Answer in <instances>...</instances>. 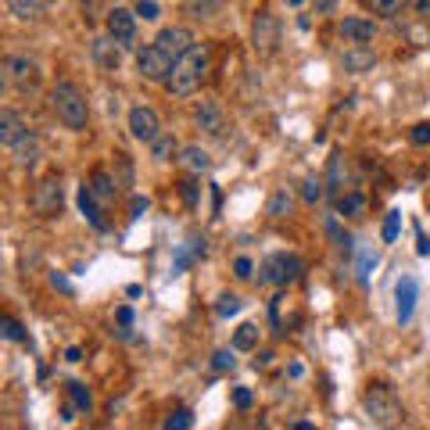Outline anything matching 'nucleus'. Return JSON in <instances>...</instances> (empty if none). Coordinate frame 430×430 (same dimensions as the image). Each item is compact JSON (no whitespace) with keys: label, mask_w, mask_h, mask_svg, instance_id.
<instances>
[{"label":"nucleus","mask_w":430,"mask_h":430,"mask_svg":"<svg viewBox=\"0 0 430 430\" xmlns=\"http://www.w3.org/2000/svg\"><path fill=\"white\" fill-rule=\"evenodd\" d=\"M4 72H8V83H15V86H33L36 79H40V72H36V65L29 57H22V54H11V57H4Z\"/></svg>","instance_id":"9b49d317"},{"label":"nucleus","mask_w":430,"mask_h":430,"mask_svg":"<svg viewBox=\"0 0 430 430\" xmlns=\"http://www.w3.org/2000/svg\"><path fill=\"white\" fill-rule=\"evenodd\" d=\"M115 43H118L115 36H97L94 40V61L104 72H118V65H122V54H118Z\"/></svg>","instance_id":"4468645a"},{"label":"nucleus","mask_w":430,"mask_h":430,"mask_svg":"<svg viewBox=\"0 0 430 430\" xmlns=\"http://www.w3.org/2000/svg\"><path fill=\"white\" fill-rule=\"evenodd\" d=\"M215 8H219V0H190L187 15L190 18H208V11H215Z\"/></svg>","instance_id":"f704fd0d"},{"label":"nucleus","mask_w":430,"mask_h":430,"mask_svg":"<svg viewBox=\"0 0 430 430\" xmlns=\"http://www.w3.org/2000/svg\"><path fill=\"white\" fill-rule=\"evenodd\" d=\"M233 352H237V348H233ZM233 352H226V348H223V352H215V355H211V366H215L219 373L233 370V362H237V359H233Z\"/></svg>","instance_id":"c9c22d12"},{"label":"nucleus","mask_w":430,"mask_h":430,"mask_svg":"<svg viewBox=\"0 0 430 430\" xmlns=\"http://www.w3.org/2000/svg\"><path fill=\"white\" fill-rule=\"evenodd\" d=\"M11 155H15V162H18L22 169H33V165L40 162V140H36L33 133L18 137V140L11 144Z\"/></svg>","instance_id":"2eb2a0df"},{"label":"nucleus","mask_w":430,"mask_h":430,"mask_svg":"<svg viewBox=\"0 0 430 430\" xmlns=\"http://www.w3.org/2000/svg\"><path fill=\"white\" fill-rule=\"evenodd\" d=\"M97 194L94 190H90V187H79V211L86 215V219H90V226H94V230H108V223L101 219V208H97Z\"/></svg>","instance_id":"6ab92c4d"},{"label":"nucleus","mask_w":430,"mask_h":430,"mask_svg":"<svg viewBox=\"0 0 430 430\" xmlns=\"http://www.w3.org/2000/svg\"><path fill=\"white\" fill-rule=\"evenodd\" d=\"M355 269H359V280L366 284V280H370V272L377 269V251H370V248H366V251L359 255V265H355Z\"/></svg>","instance_id":"2f4dec72"},{"label":"nucleus","mask_w":430,"mask_h":430,"mask_svg":"<svg viewBox=\"0 0 430 430\" xmlns=\"http://www.w3.org/2000/svg\"><path fill=\"white\" fill-rule=\"evenodd\" d=\"M130 133L140 140V144H155L162 137V118L155 108H147V104H137L130 111Z\"/></svg>","instance_id":"0eeeda50"},{"label":"nucleus","mask_w":430,"mask_h":430,"mask_svg":"<svg viewBox=\"0 0 430 430\" xmlns=\"http://www.w3.org/2000/svg\"><path fill=\"white\" fill-rule=\"evenodd\" d=\"M69 394H72V405L79 409V412H90V405H94V398H90V391L83 387V384H69Z\"/></svg>","instance_id":"cd10ccee"},{"label":"nucleus","mask_w":430,"mask_h":430,"mask_svg":"<svg viewBox=\"0 0 430 430\" xmlns=\"http://www.w3.org/2000/svg\"><path fill=\"white\" fill-rule=\"evenodd\" d=\"M179 194H183V201H187V204H197V187H194V179H183V183H179Z\"/></svg>","instance_id":"79ce46f5"},{"label":"nucleus","mask_w":430,"mask_h":430,"mask_svg":"<svg viewBox=\"0 0 430 430\" xmlns=\"http://www.w3.org/2000/svg\"><path fill=\"white\" fill-rule=\"evenodd\" d=\"M108 36H115L118 43H130L137 36V15L126 11V8H115L108 15Z\"/></svg>","instance_id":"f8f14e48"},{"label":"nucleus","mask_w":430,"mask_h":430,"mask_svg":"<svg viewBox=\"0 0 430 430\" xmlns=\"http://www.w3.org/2000/svg\"><path fill=\"white\" fill-rule=\"evenodd\" d=\"M47 8V0H8V11L15 18H40Z\"/></svg>","instance_id":"5701e85b"},{"label":"nucleus","mask_w":430,"mask_h":430,"mask_svg":"<svg viewBox=\"0 0 430 430\" xmlns=\"http://www.w3.org/2000/svg\"><path fill=\"white\" fill-rule=\"evenodd\" d=\"M301 197L309 201V204H316V201L323 197V183H319V179H309V183L301 187Z\"/></svg>","instance_id":"4c0bfd02"},{"label":"nucleus","mask_w":430,"mask_h":430,"mask_svg":"<svg viewBox=\"0 0 430 430\" xmlns=\"http://www.w3.org/2000/svg\"><path fill=\"white\" fill-rule=\"evenodd\" d=\"M362 4L370 8L373 15H398V11L409 4V0H362Z\"/></svg>","instance_id":"bb28decb"},{"label":"nucleus","mask_w":430,"mask_h":430,"mask_svg":"<svg viewBox=\"0 0 430 430\" xmlns=\"http://www.w3.org/2000/svg\"><path fill=\"white\" fill-rule=\"evenodd\" d=\"M194 426V416H190V409H176L169 419H165V430H190Z\"/></svg>","instance_id":"c756f323"},{"label":"nucleus","mask_w":430,"mask_h":430,"mask_svg":"<svg viewBox=\"0 0 430 430\" xmlns=\"http://www.w3.org/2000/svg\"><path fill=\"white\" fill-rule=\"evenodd\" d=\"M362 208H366V197L362 194H341V197H337V215H345V219L359 215Z\"/></svg>","instance_id":"a878e982"},{"label":"nucleus","mask_w":430,"mask_h":430,"mask_svg":"<svg viewBox=\"0 0 430 430\" xmlns=\"http://www.w3.org/2000/svg\"><path fill=\"white\" fill-rule=\"evenodd\" d=\"M155 43L176 61L179 54H187V50L194 47V36H190V29H183V25H165L162 33L155 36Z\"/></svg>","instance_id":"6e6552de"},{"label":"nucleus","mask_w":430,"mask_h":430,"mask_svg":"<svg viewBox=\"0 0 430 430\" xmlns=\"http://www.w3.org/2000/svg\"><path fill=\"white\" fill-rule=\"evenodd\" d=\"M137 15H140L144 22H155V18H158V4H155V0H140V4H137Z\"/></svg>","instance_id":"ea45409f"},{"label":"nucleus","mask_w":430,"mask_h":430,"mask_svg":"<svg viewBox=\"0 0 430 430\" xmlns=\"http://www.w3.org/2000/svg\"><path fill=\"white\" fill-rule=\"evenodd\" d=\"M326 233H330V237H333L337 244H341V248H345V251L352 248V240H348V237L341 233V226H337V219H326Z\"/></svg>","instance_id":"a19ab883"},{"label":"nucleus","mask_w":430,"mask_h":430,"mask_svg":"<svg viewBox=\"0 0 430 430\" xmlns=\"http://www.w3.org/2000/svg\"><path fill=\"white\" fill-rule=\"evenodd\" d=\"M362 405H366V416H370L377 426H394L398 419H402V405H398V398L384 384H373L370 391H366Z\"/></svg>","instance_id":"7ed1b4c3"},{"label":"nucleus","mask_w":430,"mask_h":430,"mask_svg":"<svg viewBox=\"0 0 430 430\" xmlns=\"http://www.w3.org/2000/svg\"><path fill=\"white\" fill-rule=\"evenodd\" d=\"M144 211H147V197H133L130 201V219H140Z\"/></svg>","instance_id":"49530a36"},{"label":"nucleus","mask_w":430,"mask_h":430,"mask_svg":"<svg viewBox=\"0 0 430 430\" xmlns=\"http://www.w3.org/2000/svg\"><path fill=\"white\" fill-rule=\"evenodd\" d=\"M50 284H54V291H61V294H72V284H69V276H61V272H50Z\"/></svg>","instance_id":"c03bdc74"},{"label":"nucleus","mask_w":430,"mask_h":430,"mask_svg":"<svg viewBox=\"0 0 430 430\" xmlns=\"http://www.w3.org/2000/svg\"><path fill=\"white\" fill-rule=\"evenodd\" d=\"M115 187H118V179H111L108 169H97L94 179H90V190H94L101 201H111V197H115Z\"/></svg>","instance_id":"4be33fe9"},{"label":"nucleus","mask_w":430,"mask_h":430,"mask_svg":"<svg viewBox=\"0 0 430 430\" xmlns=\"http://www.w3.org/2000/svg\"><path fill=\"white\" fill-rule=\"evenodd\" d=\"M416 11H419V15H430V0H419V4H416Z\"/></svg>","instance_id":"3c124183"},{"label":"nucleus","mask_w":430,"mask_h":430,"mask_svg":"<svg viewBox=\"0 0 430 430\" xmlns=\"http://www.w3.org/2000/svg\"><path fill=\"white\" fill-rule=\"evenodd\" d=\"M373 65H377V54L366 47V43H355L352 50H345V69H348V72L359 76V72H370Z\"/></svg>","instance_id":"f3484780"},{"label":"nucleus","mask_w":430,"mask_h":430,"mask_svg":"<svg viewBox=\"0 0 430 430\" xmlns=\"http://www.w3.org/2000/svg\"><path fill=\"white\" fill-rule=\"evenodd\" d=\"M208 65H211L208 43H194L187 54H179V57L172 61V72H169V79H165L162 86L169 90L172 97H190V94H197V86L204 83Z\"/></svg>","instance_id":"f257e3e1"},{"label":"nucleus","mask_w":430,"mask_h":430,"mask_svg":"<svg viewBox=\"0 0 430 430\" xmlns=\"http://www.w3.org/2000/svg\"><path fill=\"white\" fill-rule=\"evenodd\" d=\"M333 8H337V0H316V11H323V15L333 11Z\"/></svg>","instance_id":"09e8293b"},{"label":"nucleus","mask_w":430,"mask_h":430,"mask_svg":"<svg viewBox=\"0 0 430 430\" xmlns=\"http://www.w3.org/2000/svg\"><path fill=\"white\" fill-rule=\"evenodd\" d=\"M179 151H183V147H179V144H176V137H169V133H162L155 144H151V155H155L158 162H172V158L179 155Z\"/></svg>","instance_id":"b1692460"},{"label":"nucleus","mask_w":430,"mask_h":430,"mask_svg":"<svg viewBox=\"0 0 430 430\" xmlns=\"http://www.w3.org/2000/svg\"><path fill=\"white\" fill-rule=\"evenodd\" d=\"M65 359H69V362H83V352H79V348H69Z\"/></svg>","instance_id":"8fccbe9b"},{"label":"nucleus","mask_w":430,"mask_h":430,"mask_svg":"<svg viewBox=\"0 0 430 430\" xmlns=\"http://www.w3.org/2000/svg\"><path fill=\"white\" fill-rule=\"evenodd\" d=\"M240 305H244V301H240L237 294H223L219 301H215V312L226 319V316H237V312H240Z\"/></svg>","instance_id":"7c9ffc66"},{"label":"nucleus","mask_w":430,"mask_h":430,"mask_svg":"<svg viewBox=\"0 0 430 430\" xmlns=\"http://www.w3.org/2000/svg\"><path fill=\"white\" fill-rule=\"evenodd\" d=\"M0 333H4L8 341H25V330H22V323H18V319H11V316L0 319Z\"/></svg>","instance_id":"72a5a7b5"},{"label":"nucleus","mask_w":430,"mask_h":430,"mask_svg":"<svg viewBox=\"0 0 430 430\" xmlns=\"http://www.w3.org/2000/svg\"><path fill=\"white\" fill-rule=\"evenodd\" d=\"M341 187H345V158L333 155L330 165H326V194L330 197H341Z\"/></svg>","instance_id":"412c9836"},{"label":"nucleus","mask_w":430,"mask_h":430,"mask_svg":"<svg viewBox=\"0 0 430 430\" xmlns=\"http://www.w3.org/2000/svg\"><path fill=\"white\" fill-rule=\"evenodd\" d=\"M394 301H398V323H409L412 312H416V301H419V284H416V276H402L394 287Z\"/></svg>","instance_id":"1a4fd4ad"},{"label":"nucleus","mask_w":430,"mask_h":430,"mask_svg":"<svg viewBox=\"0 0 430 430\" xmlns=\"http://www.w3.org/2000/svg\"><path fill=\"white\" fill-rule=\"evenodd\" d=\"M287 211H291V194L287 190H276L272 201H269V215H272V219H284Z\"/></svg>","instance_id":"c85d7f7f"},{"label":"nucleus","mask_w":430,"mask_h":430,"mask_svg":"<svg viewBox=\"0 0 430 430\" xmlns=\"http://www.w3.org/2000/svg\"><path fill=\"white\" fill-rule=\"evenodd\" d=\"M287 4H291V8H298V4H305V0H287Z\"/></svg>","instance_id":"603ef678"},{"label":"nucleus","mask_w":430,"mask_h":430,"mask_svg":"<svg viewBox=\"0 0 430 430\" xmlns=\"http://www.w3.org/2000/svg\"><path fill=\"white\" fill-rule=\"evenodd\" d=\"M251 47L258 57H272L276 47H280V25L269 11H258L255 22H251Z\"/></svg>","instance_id":"20e7f679"},{"label":"nucleus","mask_w":430,"mask_h":430,"mask_svg":"<svg viewBox=\"0 0 430 430\" xmlns=\"http://www.w3.org/2000/svg\"><path fill=\"white\" fill-rule=\"evenodd\" d=\"M341 36L352 40V43H370L377 36V25L370 18H345L341 22Z\"/></svg>","instance_id":"dca6fc26"},{"label":"nucleus","mask_w":430,"mask_h":430,"mask_svg":"<svg viewBox=\"0 0 430 430\" xmlns=\"http://www.w3.org/2000/svg\"><path fill=\"white\" fill-rule=\"evenodd\" d=\"M137 69L147 83H165L169 72H172V57L158 47V43H147L140 54H137Z\"/></svg>","instance_id":"39448f33"},{"label":"nucleus","mask_w":430,"mask_h":430,"mask_svg":"<svg viewBox=\"0 0 430 430\" xmlns=\"http://www.w3.org/2000/svg\"><path fill=\"white\" fill-rule=\"evenodd\" d=\"M409 140H412L416 147H426V144H430V122H416L412 133H409Z\"/></svg>","instance_id":"e433bc0d"},{"label":"nucleus","mask_w":430,"mask_h":430,"mask_svg":"<svg viewBox=\"0 0 430 430\" xmlns=\"http://www.w3.org/2000/svg\"><path fill=\"white\" fill-rule=\"evenodd\" d=\"M301 276V258L298 255H269L265 262H262V276L258 280L262 284H294Z\"/></svg>","instance_id":"423d86ee"},{"label":"nucleus","mask_w":430,"mask_h":430,"mask_svg":"<svg viewBox=\"0 0 430 430\" xmlns=\"http://www.w3.org/2000/svg\"><path fill=\"white\" fill-rule=\"evenodd\" d=\"M416 251H419V255H423V258H426V255H430V237H426V233H423V230H419V226H416Z\"/></svg>","instance_id":"a18cd8bd"},{"label":"nucleus","mask_w":430,"mask_h":430,"mask_svg":"<svg viewBox=\"0 0 430 430\" xmlns=\"http://www.w3.org/2000/svg\"><path fill=\"white\" fill-rule=\"evenodd\" d=\"M251 402H255V394L248 387H233V405L237 409H251Z\"/></svg>","instance_id":"58836bf2"},{"label":"nucleus","mask_w":430,"mask_h":430,"mask_svg":"<svg viewBox=\"0 0 430 430\" xmlns=\"http://www.w3.org/2000/svg\"><path fill=\"white\" fill-rule=\"evenodd\" d=\"M115 319H118L122 326H126V330H130V326H133V309H130V305H122V309L115 312Z\"/></svg>","instance_id":"de8ad7c7"},{"label":"nucleus","mask_w":430,"mask_h":430,"mask_svg":"<svg viewBox=\"0 0 430 430\" xmlns=\"http://www.w3.org/2000/svg\"><path fill=\"white\" fill-rule=\"evenodd\" d=\"M61 204H65V197H61V183L57 179H43L36 187V194H33V208L40 215H57Z\"/></svg>","instance_id":"9d476101"},{"label":"nucleus","mask_w":430,"mask_h":430,"mask_svg":"<svg viewBox=\"0 0 430 430\" xmlns=\"http://www.w3.org/2000/svg\"><path fill=\"white\" fill-rule=\"evenodd\" d=\"M194 122H197V126H201L208 137H219V133H223V108L215 104V101H197Z\"/></svg>","instance_id":"ddd939ff"},{"label":"nucleus","mask_w":430,"mask_h":430,"mask_svg":"<svg viewBox=\"0 0 430 430\" xmlns=\"http://www.w3.org/2000/svg\"><path fill=\"white\" fill-rule=\"evenodd\" d=\"M398 226H402V211H387V215H384V230H380V237L391 244V240L398 237Z\"/></svg>","instance_id":"473e14b6"},{"label":"nucleus","mask_w":430,"mask_h":430,"mask_svg":"<svg viewBox=\"0 0 430 430\" xmlns=\"http://www.w3.org/2000/svg\"><path fill=\"white\" fill-rule=\"evenodd\" d=\"M255 345H258V326H255V323H244V326L233 333V348H237V352H251Z\"/></svg>","instance_id":"393cba45"},{"label":"nucleus","mask_w":430,"mask_h":430,"mask_svg":"<svg viewBox=\"0 0 430 430\" xmlns=\"http://www.w3.org/2000/svg\"><path fill=\"white\" fill-rule=\"evenodd\" d=\"M29 130H25V122L18 118V111H11V108H4L0 111V144H15L18 137H25Z\"/></svg>","instance_id":"a211bd4d"},{"label":"nucleus","mask_w":430,"mask_h":430,"mask_svg":"<svg viewBox=\"0 0 430 430\" xmlns=\"http://www.w3.org/2000/svg\"><path fill=\"white\" fill-rule=\"evenodd\" d=\"M251 269H255V265H251V258H237V262H233L237 280H251Z\"/></svg>","instance_id":"37998d69"},{"label":"nucleus","mask_w":430,"mask_h":430,"mask_svg":"<svg viewBox=\"0 0 430 430\" xmlns=\"http://www.w3.org/2000/svg\"><path fill=\"white\" fill-rule=\"evenodd\" d=\"M50 108H54V115L65 122L69 130H86V122H90V111H86V97H83V90L76 86V83H69V79H61V83H54V90H50Z\"/></svg>","instance_id":"f03ea898"},{"label":"nucleus","mask_w":430,"mask_h":430,"mask_svg":"<svg viewBox=\"0 0 430 430\" xmlns=\"http://www.w3.org/2000/svg\"><path fill=\"white\" fill-rule=\"evenodd\" d=\"M179 162L187 165L190 172H208V165H211V158H208V151L201 147V144H187L179 151Z\"/></svg>","instance_id":"aec40b11"}]
</instances>
